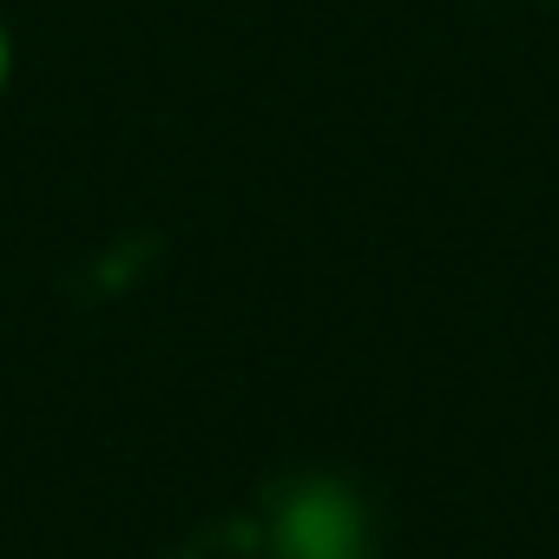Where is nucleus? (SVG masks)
Here are the masks:
<instances>
[{
  "label": "nucleus",
  "mask_w": 559,
  "mask_h": 559,
  "mask_svg": "<svg viewBox=\"0 0 559 559\" xmlns=\"http://www.w3.org/2000/svg\"><path fill=\"white\" fill-rule=\"evenodd\" d=\"M8 80H14V27L0 21V99H8Z\"/></svg>",
  "instance_id": "1"
},
{
  "label": "nucleus",
  "mask_w": 559,
  "mask_h": 559,
  "mask_svg": "<svg viewBox=\"0 0 559 559\" xmlns=\"http://www.w3.org/2000/svg\"><path fill=\"white\" fill-rule=\"evenodd\" d=\"M552 8H559V0H552Z\"/></svg>",
  "instance_id": "3"
},
{
  "label": "nucleus",
  "mask_w": 559,
  "mask_h": 559,
  "mask_svg": "<svg viewBox=\"0 0 559 559\" xmlns=\"http://www.w3.org/2000/svg\"><path fill=\"white\" fill-rule=\"evenodd\" d=\"M317 559H356V552H317Z\"/></svg>",
  "instance_id": "2"
}]
</instances>
